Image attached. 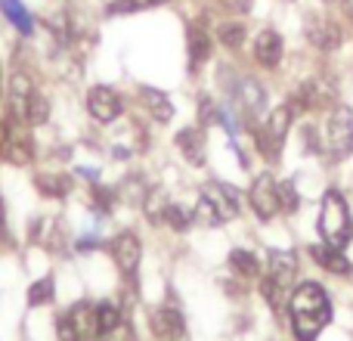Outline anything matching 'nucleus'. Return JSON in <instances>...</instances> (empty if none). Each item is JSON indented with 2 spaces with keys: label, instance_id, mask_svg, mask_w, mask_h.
<instances>
[{
  "label": "nucleus",
  "instance_id": "obj_1",
  "mask_svg": "<svg viewBox=\"0 0 353 341\" xmlns=\"http://www.w3.org/2000/svg\"><path fill=\"white\" fill-rule=\"evenodd\" d=\"M332 320L329 295L319 282H301L292 295V326L298 341H313Z\"/></svg>",
  "mask_w": 353,
  "mask_h": 341
},
{
  "label": "nucleus",
  "instance_id": "obj_2",
  "mask_svg": "<svg viewBox=\"0 0 353 341\" xmlns=\"http://www.w3.org/2000/svg\"><path fill=\"white\" fill-rule=\"evenodd\" d=\"M319 233H323L325 245L332 249H344L353 236V224H350V211L344 205L341 193L329 189L323 199V211H319Z\"/></svg>",
  "mask_w": 353,
  "mask_h": 341
},
{
  "label": "nucleus",
  "instance_id": "obj_3",
  "mask_svg": "<svg viewBox=\"0 0 353 341\" xmlns=\"http://www.w3.org/2000/svg\"><path fill=\"white\" fill-rule=\"evenodd\" d=\"M294 115H298V112H294V106L285 103V106H279V109L270 112L267 124L257 130V137H254L257 149H261V155L267 162H279L282 146H285V134H288V128H292Z\"/></svg>",
  "mask_w": 353,
  "mask_h": 341
},
{
  "label": "nucleus",
  "instance_id": "obj_4",
  "mask_svg": "<svg viewBox=\"0 0 353 341\" xmlns=\"http://www.w3.org/2000/svg\"><path fill=\"white\" fill-rule=\"evenodd\" d=\"M0 155H3L10 165H28L34 159V143H31L28 130H22V121L16 118H6V124L0 128Z\"/></svg>",
  "mask_w": 353,
  "mask_h": 341
},
{
  "label": "nucleus",
  "instance_id": "obj_5",
  "mask_svg": "<svg viewBox=\"0 0 353 341\" xmlns=\"http://www.w3.org/2000/svg\"><path fill=\"white\" fill-rule=\"evenodd\" d=\"M332 159H347L353 153V112L347 106H338L329 118V137H325Z\"/></svg>",
  "mask_w": 353,
  "mask_h": 341
},
{
  "label": "nucleus",
  "instance_id": "obj_6",
  "mask_svg": "<svg viewBox=\"0 0 353 341\" xmlns=\"http://www.w3.org/2000/svg\"><path fill=\"white\" fill-rule=\"evenodd\" d=\"M251 208L261 220H273L279 214V183L273 180L270 174H261L254 183H251Z\"/></svg>",
  "mask_w": 353,
  "mask_h": 341
},
{
  "label": "nucleus",
  "instance_id": "obj_7",
  "mask_svg": "<svg viewBox=\"0 0 353 341\" xmlns=\"http://www.w3.org/2000/svg\"><path fill=\"white\" fill-rule=\"evenodd\" d=\"M87 112H90L93 121L99 124H112L118 115H121V97H118L112 87L97 84L87 93Z\"/></svg>",
  "mask_w": 353,
  "mask_h": 341
},
{
  "label": "nucleus",
  "instance_id": "obj_8",
  "mask_svg": "<svg viewBox=\"0 0 353 341\" xmlns=\"http://www.w3.org/2000/svg\"><path fill=\"white\" fill-rule=\"evenodd\" d=\"M140 255H143V245L130 230L118 233V236L112 239V257H115L118 270H121L124 276H130V280H134L137 270H140Z\"/></svg>",
  "mask_w": 353,
  "mask_h": 341
},
{
  "label": "nucleus",
  "instance_id": "obj_9",
  "mask_svg": "<svg viewBox=\"0 0 353 341\" xmlns=\"http://www.w3.org/2000/svg\"><path fill=\"white\" fill-rule=\"evenodd\" d=\"M201 199L211 205V211L217 214L220 224H226V220H232L239 214V195H236V189L226 186V183H205Z\"/></svg>",
  "mask_w": 353,
  "mask_h": 341
},
{
  "label": "nucleus",
  "instance_id": "obj_10",
  "mask_svg": "<svg viewBox=\"0 0 353 341\" xmlns=\"http://www.w3.org/2000/svg\"><path fill=\"white\" fill-rule=\"evenodd\" d=\"M307 41L316 50H338L344 41V31H341V25L332 22L329 16L316 12V16H310V22H307Z\"/></svg>",
  "mask_w": 353,
  "mask_h": 341
},
{
  "label": "nucleus",
  "instance_id": "obj_11",
  "mask_svg": "<svg viewBox=\"0 0 353 341\" xmlns=\"http://www.w3.org/2000/svg\"><path fill=\"white\" fill-rule=\"evenodd\" d=\"M31 97H34V84H31V78L25 72H16L10 78V90H6V103H10V118H16V121H25V115H28V103Z\"/></svg>",
  "mask_w": 353,
  "mask_h": 341
},
{
  "label": "nucleus",
  "instance_id": "obj_12",
  "mask_svg": "<svg viewBox=\"0 0 353 341\" xmlns=\"http://www.w3.org/2000/svg\"><path fill=\"white\" fill-rule=\"evenodd\" d=\"M149 323H152V332L161 341H176L186 335V323H183V313L176 307H155Z\"/></svg>",
  "mask_w": 353,
  "mask_h": 341
},
{
  "label": "nucleus",
  "instance_id": "obj_13",
  "mask_svg": "<svg viewBox=\"0 0 353 341\" xmlns=\"http://www.w3.org/2000/svg\"><path fill=\"white\" fill-rule=\"evenodd\" d=\"M294 273H298V257L292 255V251H270V273L267 280L273 282V286L279 289H292L294 282Z\"/></svg>",
  "mask_w": 353,
  "mask_h": 341
},
{
  "label": "nucleus",
  "instance_id": "obj_14",
  "mask_svg": "<svg viewBox=\"0 0 353 341\" xmlns=\"http://www.w3.org/2000/svg\"><path fill=\"white\" fill-rule=\"evenodd\" d=\"M176 149L186 155L189 165H205V153H208V140L201 134V128H183L176 134Z\"/></svg>",
  "mask_w": 353,
  "mask_h": 341
},
{
  "label": "nucleus",
  "instance_id": "obj_15",
  "mask_svg": "<svg viewBox=\"0 0 353 341\" xmlns=\"http://www.w3.org/2000/svg\"><path fill=\"white\" fill-rule=\"evenodd\" d=\"M254 59L261 62L263 68H276L282 59V37L276 35V31H261V35L254 37Z\"/></svg>",
  "mask_w": 353,
  "mask_h": 341
},
{
  "label": "nucleus",
  "instance_id": "obj_16",
  "mask_svg": "<svg viewBox=\"0 0 353 341\" xmlns=\"http://www.w3.org/2000/svg\"><path fill=\"white\" fill-rule=\"evenodd\" d=\"M68 320H72L74 332H78V341H99L103 338V332H99V326H97V313H93L90 304H74L72 311H68Z\"/></svg>",
  "mask_w": 353,
  "mask_h": 341
},
{
  "label": "nucleus",
  "instance_id": "obj_17",
  "mask_svg": "<svg viewBox=\"0 0 353 341\" xmlns=\"http://www.w3.org/2000/svg\"><path fill=\"white\" fill-rule=\"evenodd\" d=\"M140 99H143L146 112L155 118V121L168 124V121L174 118V103H171V97H168L165 90H159V87H143V90H140Z\"/></svg>",
  "mask_w": 353,
  "mask_h": 341
},
{
  "label": "nucleus",
  "instance_id": "obj_18",
  "mask_svg": "<svg viewBox=\"0 0 353 341\" xmlns=\"http://www.w3.org/2000/svg\"><path fill=\"white\" fill-rule=\"evenodd\" d=\"M310 255H313V261H316L323 270H329V273H338V276L350 273V261L341 255V249H332V245H313Z\"/></svg>",
  "mask_w": 353,
  "mask_h": 341
},
{
  "label": "nucleus",
  "instance_id": "obj_19",
  "mask_svg": "<svg viewBox=\"0 0 353 341\" xmlns=\"http://www.w3.org/2000/svg\"><path fill=\"white\" fill-rule=\"evenodd\" d=\"M186 47H189V66L192 68H199L201 62H208V56H211V37H208V31L201 28V25H192V28H189Z\"/></svg>",
  "mask_w": 353,
  "mask_h": 341
},
{
  "label": "nucleus",
  "instance_id": "obj_20",
  "mask_svg": "<svg viewBox=\"0 0 353 341\" xmlns=\"http://www.w3.org/2000/svg\"><path fill=\"white\" fill-rule=\"evenodd\" d=\"M239 109H242V115L254 118L263 112V90L261 84H254V81H245L242 87H239Z\"/></svg>",
  "mask_w": 353,
  "mask_h": 341
},
{
  "label": "nucleus",
  "instance_id": "obj_21",
  "mask_svg": "<svg viewBox=\"0 0 353 341\" xmlns=\"http://www.w3.org/2000/svg\"><path fill=\"white\" fill-rule=\"evenodd\" d=\"M34 183H37V193L50 195V199H62V195L72 193V177L68 174H41Z\"/></svg>",
  "mask_w": 353,
  "mask_h": 341
},
{
  "label": "nucleus",
  "instance_id": "obj_22",
  "mask_svg": "<svg viewBox=\"0 0 353 341\" xmlns=\"http://www.w3.org/2000/svg\"><path fill=\"white\" fill-rule=\"evenodd\" d=\"M168 195H165V189H146V195H143V208H146V217L152 220V224H161L165 220V214H168Z\"/></svg>",
  "mask_w": 353,
  "mask_h": 341
},
{
  "label": "nucleus",
  "instance_id": "obj_23",
  "mask_svg": "<svg viewBox=\"0 0 353 341\" xmlns=\"http://www.w3.org/2000/svg\"><path fill=\"white\" fill-rule=\"evenodd\" d=\"M93 313H97V326H99V332H103V338L121 323V307L112 304V301H99V304L93 307Z\"/></svg>",
  "mask_w": 353,
  "mask_h": 341
},
{
  "label": "nucleus",
  "instance_id": "obj_24",
  "mask_svg": "<svg viewBox=\"0 0 353 341\" xmlns=\"http://www.w3.org/2000/svg\"><path fill=\"white\" fill-rule=\"evenodd\" d=\"M230 267L236 270L239 276H245V280H251V276H257L261 273V261H257L251 251H245V249H236L230 255Z\"/></svg>",
  "mask_w": 353,
  "mask_h": 341
},
{
  "label": "nucleus",
  "instance_id": "obj_25",
  "mask_svg": "<svg viewBox=\"0 0 353 341\" xmlns=\"http://www.w3.org/2000/svg\"><path fill=\"white\" fill-rule=\"evenodd\" d=\"M0 6H3L6 19H10L22 35H31V16H28V10H25L22 0H0Z\"/></svg>",
  "mask_w": 353,
  "mask_h": 341
},
{
  "label": "nucleus",
  "instance_id": "obj_26",
  "mask_svg": "<svg viewBox=\"0 0 353 341\" xmlns=\"http://www.w3.org/2000/svg\"><path fill=\"white\" fill-rule=\"evenodd\" d=\"M53 292H56L53 276H43V280H37L34 286L28 289V304H31V307H43V304H50V301H53Z\"/></svg>",
  "mask_w": 353,
  "mask_h": 341
},
{
  "label": "nucleus",
  "instance_id": "obj_27",
  "mask_svg": "<svg viewBox=\"0 0 353 341\" xmlns=\"http://www.w3.org/2000/svg\"><path fill=\"white\" fill-rule=\"evenodd\" d=\"M217 37H220V43L223 47H242V41H245V25L242 22H220V28H217Z\"/></svg>",
  "mask_w": 353,
  "mask_h": 341
},
{
  "label": "nucleus",
  "instance_id": "obj_28",
  "mask_svg": "<svg viewBox=\"0 0 353 341\" xmlns=\"http://www.w3.org/2000/svg\"><path fill=\"white\" fill-rule=\"evenodd\" d=\"M50 118V103L47 97H41V93H34L28 103V115H25V121L28 124H43Z\"/></svg>",
  "mask_w": 353,
  "mask_h": 341
},
{
  "label": "nucleus",
  "instance_id": "obj_29",
  "mask_svg": "<svg viewBox=\"0 0 353 341\" xmlns=\"http://www.w3.org/2000/svg\"><path fill=\"white\" fill-rule=\"evenodd\" d=\"M192 217H195V214H192V211H186V208H180V205H168L165 224H171L176 233H183V230H189V224H192Z\"/></svg>",
  "mask_w": 353,
  "mask_h": 341
},
{
  "label": "nucleus",
  "instance_id": "obj_30",
  "mask_svg": "<svg viewBox=\"0 0 353 341\" xmlns=\"http://www.w3.org/2000/svg\"><path fill=\"white\" fill-rule=\"evenodd\" d=\"M298 193H294V183H279V211H285V214H294L298 211Z\"/></svg>",
  "mask_w": 353,
  "mask_h": 341
},
{
  "label": "nucleus",
  "instance_id": "obj_31",
  "mask_svg": "<svg viewBox=\"0 0 353 341\" xmlns=\"http://www.w3.org/2000/svg\"><path fill=\"white\" fill-rule=\"evenodd\" d=\"M199 112H201V115H199V118H201V124H217L220 118H223V115H220V112H217V106H214L208 97H201Z\"/></svg>",
  "mask_w": 353,
  "mask_h": 341
},
{
  "label": "nucleus",
  "instance_id": "obj_32",
  "mask_svg": "<svg viewBox=\"0 0 353 341\" xmlns=\"http://www.w3.org/2000/svg\"><path fill=\"white\" fill-rule=\"evenodd\" d=\"M143 6V0H115V3L109 6V16H130V12H137Z\"/></svg>",
  "mask_w": 353,
  "mask_h": 341
},
{
  "label": "nucleus",
  "instance_id": "obj_33",
  "mask_svg": "<svg viewBox=\"0 0 353 341\" xmlns=\"http://www.w3.org/2000/svg\"><path fill=\"white\" fill-rule=\"evenodd\" d=\"M195 220H201V224H208V226H217L220 224L217 214L211 211V205H208L205 199H199V205H195Z\"/></svg>",
  "mask_w": 353,
  "mask_h": 341
},
{
  "label": "nucleus",
  "instance_id": "obj_34",
  "mask_svg": "<svg viewBox=\"0 0 353 341\" xmlns=\"http://www.w3.org/2000/svg\"><path fill=\"white\" fill-rule=\"evenodd\" d=\"M93 202L99 205V211H103V214H109L112 202H115V193H112V189H105V186H97V189H93Z\"/></svg>",
  "mask_w": 353,
  "mask_h": 341
},
{
  "label": "nucleus",
  "instance_id": "obj_35",
  "mask_svg": "<svg viewBox=\"0 0 353 341\" xmlns=\"http://www.w3.org/2000/svg\"><path fill=\"white\" fill-rule=\"evenodd\" d=\"M103 341H137V335H134V329H130V323H124L121 320V323H118Z\"/></svg>",
  "mask_w": 353,
  "mask_h": 341
},
{
  "label": "nucleus",
  "instance_id": "obj_36",
  "mask_svg": "<svg viewBox=\"0 0 353 341\" xmlns=\"http://www.w3.org/2000/svg\"><path fill=\"white\" fill-rule=\"evenodd\" d=\"M56 329H59V341H78V332H74V326H72V320H68V313H62V317H59Z\"/></svg>",
  "mask_w": 353,
  "mask_h": 341
},
{
  "label": "nucleus",
  "instance_id": "obj_37",
  "mask_svg": "<svg viewBox=\"0 0 353 341\" xmlns=\"http://www.w3.org/2000/svg\"><path fill=\"white\" fill-rule=\"evenodd\" d=\"M220 3H223L230 12H248L254 0H220Z\"/></svg>",
  "mask_w": 353,
  "mask_h": 341
},
{
  "label": "nucleus",
  "instance_id": "obj_38",
  "mask_svg": "<svg viewBox=\"0 0 353 341\" xmlns=\"http://www.w3.org/2000/svg\"><path fill=\"white\" fill-rule=\"evenodd\" d=\"M304 146L310 149V153H319V140H316V130L313 128H304Z\"/></svg>",
  "mask_w": 353,
  "mask_h": 341
},
{
  "label": "nucleus",
  "instance_id": "obj_39",
  "mask_svg": "<svg viewBox=\"0 0 353 341\" xmlns=\"http://www.w3.org/2000/svg\"><path fill=\"white\" fill-rule=\"evenodd\" d=\"M341 10H344V12H347V19H350V22H353V0H341Z\"/></svg>",
  "mask_w": 353,
  "mask_h": 341
},
{
  "label": "nucleus",
  "instance_id": "obj_40",
  "mask_svg": "<svg viewBox=\"0 0 353 341\" xmlns=\"http://www.w3.org/2000/svg\"><path fill=\"white\" fill-rule=\"evenodd\" d=\"M3 226H6V211H3V199H0V236H3Z\"/></svg>",
  "mask_w": 353,
  "mask_h": 341
},
{
  "label": "nucleus",
  "instance_id": "obj_41",
  "mask_svg": "<svg viewBox=\"0 0 353 341\" xmlns=\"http://www.w3.org/2000/svg\"><path fill=\"white\" fill-rule=\"evenodd\" d=\"M146 3H165V0H146Z\"/></svg>",
  "mask_w": 353,
  "mask_h": 341
},
{
  "label": "nucleus",
  "instance_id": "obj_42",
  "mask_svg": "<svg viewBox=\"0 0 353 341\" xmlns=\"http://www.w3.org/2000/svg\"><path fill=\"white\" fill-rule=\"evenodd\" d=\"M0 78H3V72H0Z\"/></svg>",
  "mask_w": 353,
  "mask_h": 341
}]
</instances>
